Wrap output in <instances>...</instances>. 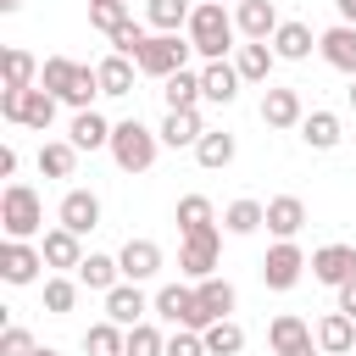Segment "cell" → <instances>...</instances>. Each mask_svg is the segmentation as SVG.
Listing matches in <instances>:
<instances>
[{
  "mask_svg": "<svg viewBox=\"0 0 356 356\" xmlns=\"http://www.w3.org/2000/svg\"><path fill=\"white\" fill-rule=\"evenodd\" d=\"M39 83H44L61 106H72V111H89V100L100 95V72L83 67V61H67V56H50V61L39 67Z\"/></svg>",
  "mask_w": 356,
  "mask_h": 356,
  "instance_id": "cell-1",
  "label": "cell"
},
{
  "mask_svg": "<svg viewBox=\"0 0 356 356\" xmlns=\"http://www.w3.org/2000/svg\"><path fill=\"white\" fill-rule=\"evenodd\" d=\"M234 17H228V6L222 0H206V6H195L189 11V44H195V56L200 61H222L228 50H234Z\"/></svg>",
  "mask_w": 356,
  "mask_h": 356,
  "instance_id": "cell-2",
  "label": "cell"
},
{
  "mask_svg": "<svg viewBox=\"0 0 356 356\" xmlns=\"http://www.w3.org/2000/svg\"><path fill=\"white\" fill-rule=\"evenodd\" d=\"M156 150H161V134H150L139 117H128V122L111 128V161H117L122 172H150Z\"/></svg>",
  "mask_w": 356,
  "mask_h": 356,
  "instance_id": "cell-3",
  "label": "cell"
},
{
  "mask_svg": "<svg viewBox=\"0 0 356 356\" xmlns=\"http://www.w3.org/2000/svg\"><path fill=\"white\" fill-rule=\"evenodd\" d=\"M0 222H6V239H33L44 228V200L28 189V184H6L0 195Z\"/></svg>",
  "mask_w": 356,
  "mask_h": 356,
  "instance_id": "cell-4",
  "label": "cell"
},
{
  "mask_svg": "<svg viewBox=\"0 0 356 356\" xmlns=\"http://www.w3.org/2000/svg\"><path fill=\"white\" fill-rule=\"evenodd\" d=\"M189 56H195V44L189 39H178V33H150V44L139 50V72H150V78H172V72H184L189 67Z\"/></svg>",
  "mask_w": 356,
  "mask_h": 356,
  "instance_id": "cell-5",
  "label": "cell"
},
{
  "mask_svg": "<svg viewBox=\"0 0 356 356\" xmlns=\"http://www.w3.org/2000/svg\"><path fill=\"white\" fill-rule=\"evenodd\" d=\"M156 317H161V323H172V328H195V334H206V328H211L189 284H167V289L156 295Z\"/></svg>",
  "mask_w": 356,
  "mask_h": 356,
  "instance_id": "cell-6",
  "label": "cell"
},
{
  "mask_svg": "<svg viewBox=\"0 0 356 356\" xmlns=\"http://www.w3.org/2000/svg\"><path fill=\"white\" fill-rule=\"evenodd\" d=\"M306 267H312V261L300 256V245H295V239H278V245L261 256V284H267V289H295Z\"/></svg>",
  "mask_w": 356,
  "mask_h": 356,
  "instance_id": "cell-7",
  "label": "cell"
},
{
  "mask_svg": "<svg viewBox=\"0 0 356 356\" xmlns=\"http://www.w3.org/2000/svg\"><path fill=\"white\" fill-rule=\"evenodd\" d=\"M217 250H222V234L211 228V234H195V239H184L178 245V273L184 278H217Z\"/></svg>",
  "mask_w": 356,
  "mask_h": 356,
  "instance_id": "cell-8",
  "label": "cell"
},
{
  "mask_svg": "<svg viewBox=\"0 0 356 356\" xmlns=\"http://www.w3.org/2000/svg\"><path fill=\"white\" fill-rule=\"evenodd\" d=\"M312 339H317V328H312L306 317H295V312H284V317L267 323V345H273V356H312Z\"/></svg>",
  "mask_w": 356,
  "mask_h": 356,
  "instance_id": "cell-9",
  "label": "cell"
},
{
  "mask_svg": "<svg viewBox=\"0 0 356 356\" xmlns=\"http://www.w3.org/2000/svg\"><path fill=\"white\" fill-rule=\"evenodd\" d=\"M56 222L83 239L89 228H100V195H95V189H67L61 206H56Z\"/></svg>",
  "mask_w": 356,
  "mask_h": 356,
  "instance_id": "cell-10",
  "label": "cell"
},
{
  "mask_svg": "<svg viewBox=\"0 0 356 356\" xmlns=\"http://www.w3.org/2000/svg\"><path fill=\"white\" fill-rule=\"evenodd\" d=\"M39 267H44V250L39 245H28V239H6L0 245V278L6 284H33Z\"/></svg>",
  "mask_w": 356,
  "mask_h": 356,
  "instance_id": "cell-11",
  "label": "cell"
},
{
  "mask_svg": "<svg viewBox=\"0 0 356 356\" xmlns=\"http://www.w3.org/2000/svg\"><path fill=\"white\" fill-rule=\"evenodd\" d=\"M278 6L273 0H245V6H234V28L250 39V44H273V33H278Z\"/></svg>",
  "mask_w": 356,
  "mask_h": 356,
  "instance_id": "cell-12",
  "label": "cell"
},
{
  "mask_svg": "<svg viewBox=\"0 0 356 356\" xmlns=\"http://www.w3.org/2000/svg\"><path fill=\"white\" fill-rule=\"evenodd\" d=\"M312 278L328 284V289H345V284L356 278V245H323V250L312 256Z\"/></svg>",
  "mask_w": 356,
  "mask_h": 356,
  "instance_id": "cell-13",
  "label": "cell"
},
{
  "mask_svg": "<svg viewBox=\"0 0 356 356\" xmlns=\"http://www.w3.org/2000/svg\"><path fill=\"white\" fill-rule=\"evenodd\" d=\"M150 306H156V300H145V295H139V284H128V278H122V284L106 295V323H117V328H139Z\"/></svg>",
  "mask_w": 356,
  "mask_h": 356,
  "instance_id": "cell-14",
  "label": "cell"
},
{
  "mask_svg": "<svg viewBox=\"0 0 356 356\" xmlns=\"http://www.w3.org/2000/svg\"><path fill=\"white\" fill-rule=\"evenodd\" d=\"M39 250H44V267H56V273H78L83 267V239L72 228H50L39 239Z\"/></svg>",
  "mask_w": 356,
  "mask_h": 356,
  "instance_id": "cell-15",
  "label": "cell"
},
{
  "mask_svg": "<svg viewBox=\"0 0 356 356\" xmlns=\"http://www.w3.org/2000/svg\"><path fill=\"white\" fill-rule=\"evenodd\" d=\"M261 122H267V128H300V122H306L300 89H267V95H261Z\"/></svg>",
  "mask_w": 356,
  "mask_h": 356,
  "instance_id": "cell-16",
  "label": "cell"
},
{
  "mask_svg": "<svg viewBox=\"0 0 356 356\" xmlns=\"http://www.w3.org/2000/svg\"><path fill=\"white\" fill-rule=\"evenodd\" d=\"M117 261H122V278H128V284H145V278L161 273V245H156V239H128Z\"/></svg>",
  "mask_w": 356,
  "mask_h": 356,
  "instance_id": "cell-17",
  "label": "cell"
},
{
  "mask_svg": "<svg viewBox=\"0 0 356 356\" xmlns=\"http://www.w3.org/2000/svg\"><path fill=\"white\" fill-rule=\"evenodd\" d=\"M317 50H323L328 67H339V72L356 78V28H350V22H334L328 33H317Z\"/></svg>",
  "mask_w": 356,
  "mask_h": 356,
  "instance_id": "cell-18",
  "label": "cell"
},
{
  "mask_svg": "<svg viewBox=\"0 0 356 356\" xmlns=\"http://www.w3.org/2000/svg\"><path fill=\"white\" fill-rule=\"evenodd\" d=\"M239 83H245V78H239L234 61H206V67H200V95L217 100V106H228V100L239 95Z\"/></svg>",
  "mask_w": 356,
  "mask_h": 356,
  "instance_id": "cell-19",
  "label": "cell"
},
{
  "mask_svg": "<svg viewBox=\"0 0 356 356\" xmlns=\"http://www.w3.org/2000/svg\"><path fill=\"white\" fill-rule=\"evenodd\" d=\"M300 228H306V200H300V195H278V200H267V234L295 239Z\"/></svg>",
  "mask_w": 356,
  "mask_h": 356,
  "instance_id": "cell-20",
  "label": "cell"
},
{
  "mask_svg": "<svg viewBox=\"0 0 356 356\" xmlns=\"http://www.w3.org/2000/svg\"><path fill=\"white\" fill-rule=\"evenodd\" d=\"M317 350H323V356H345V350H356V317L328 312V317L317 323Z\"/></svg>",
  "mask_w": 356,
  "mask_h": 356,
  "instance_id": "cell-21",
  "label": "cell"
},
{
  "mask_svg": "<svg viewBox=\"0 0 356 356\" xmlns=\"http://www.w3.org/2000/svg\"><path fill=\"white\" fill-rule=\"evenodd\" d=\"M78 284H83V289H100V295H111V289L122 284V261H117V256H100V250H89V256H83V267H78Z\"/></svg>",
  "mask_w": 356,
  "mask_h": 356,
  "instance_id": "cell-22",
  "label": "cell"
},
{
  "mask_svg": "<svg viewBox=\"0 0 356 356\" xmlns=\"http://www.w3.org/2000/svg\"><path fill=\"white\" fill-rule=\"evenodd\" d=\"M195 300H200L206 323H222V317L234 312V300H239V295H234V284H228V278H200V284H195Z\"/></svg>",
  "mask_w": 356,
  "mask_h": 356,
  "instance_id": "cell-23",
  "label": "cell"
},
{
  "mask_svg": "<svg viewBox=\"0 0 356 356\" xmlns=\"http://www.w3.org/2000/svg\"><path fill=\"white\" fill-rule=\"evenodd\" d=\"M312 44H317V39H312L306 22H278V33H273V56H278V61H306Z\"/></svg>",
  "mask_w": 356,
  "mask_h": 356,
  "instance_id": "cell-24",
  "label": "cell"
},
{
  "mask_svg": "<svg viewBox=\"0 0 356 356\" xmlns=\"http://www.w3.org/2000/svg\"><path fill=\"white\" fill-rule=\"evenodd\" d=\"M161 100H167V111H195V106L206 100V95H200V72H189V67L172 72V78L161 83Z\"/></svg>",
  "mask_w": 356,
  "mask_h": 356,
  "instance_id": "cell-25",
  "label": "cell"
},
{
  "mask_svg": "<svg viewBox=\"0 0 356 356\" xmlns=\"http://www.w3.org/2000/svg\"><path fill=\"white\" fill-rule=\"evenodd\" d=\"M200 134H206V122H200V111H167V122H161V145H172V150H195L200 145Z\"/></svg>",
  "mask_w": 356,
  "mask_h": 356,
  "instance_id": "cell-26",
  "label": "cell"
},
{
  "mask_svg": "<svg viewBox=\"0 0 356 356\" xmlns=\"http://www.w3.org/2000/svg\"><path fill=\"white\" fill-rule=\"evenodd\" d=\"M134 67L139 61H128V56H106L95 72H100V95H111V100H122V95H134Z\"/></svg>",
  "mask_w": 356,
  "mask_h": 356,
  "instance_id": "cell-27",
  "label": "cell"
},
{
  "mask_svg": "<svg viewBox=\"0 0 356 356\" xmlns=\"http://www.w3.org/2000/svg\"><path fill=\"white\" fill-rule=\"evenodd\" d=\"M111 128H117V122H106L100 111H78L67 134H72V145H78V150H100V145H111Z\"/></svg>",
  "mask_w": 356,
  "mask_h": 356,
  "instance_id": "cell-28",
  "label": "cell"
},
{
  "mask_svg": "<svg viewBox=\"0 0 356 356\" xmlns=\"http://www.w3.org/2000/svg\"><path fill=\"white\" fill-rule=\"evenodd\" d=\"M300 139H306L312 150H334V145L345 139V128H339V117H334V111H306V122H300Z\"/></svg>",
  "mask_w": 356,
  "mask_h": 356,
  "instance_id": "cell-29",
  "label": "cell"
},
{
  "mask_svg": "<svg viewBox=\"0 0 356 356\" xmlns=\"http://www.w3.org/2000/svg\"><path fill=\"white\" fill-rule=\"evenodd\" d=\"M178 228H184V239H195V234H211V228H217V211H211V200H206V195H184V200H178Z\"/></svg>",
  "mask_w": 356,
  "mask_h": 356,
  "instance_id": "cell-30",
  "label": "cell"
},
{
  "mask_svg": "<svg viewBox=\"0 0 356 356\" xmlns=\"http://www.w3.org/2000/svg\"><path fill=\"white\" fill-rule=\"evenodd\" d=\"M72 167H78V145H72V139L39 145V172H44V178H72Z\"/></svg>",
  "mask_w": 356,
  "mask_h": 356,
  "instance_id": "cell-31",
  "label": "cell"
},
{
  "mask_svg": "<svg viewBox=\"0 0 356 356\" xmlns=\"http://www.w3.org/2000/svg\"><path fill=\"white\" fill-rule=\"evenodd\" d=\"M50 122H56V95H50L44 83H39V89H28V95H22V128L44 134Z\"/></svg>",
  "mask_w": 356,
  "mask_h": 356,
  "instance_id": "cell-32",
  "label": "cell"
},
{
  "mask_svg": "<svg viewBox=\"0 0 356 356\" xmlns=\"http://www.w3.org/2000/svg\"><path fill=\"white\" fill-rule=\"evenodd\" d=\"M195 161H200V167H211V172H217V167H228V161H234V134L206 128V134H200V145H195Z\"/></svg>",
  "mask_w": 356,
  "mask_h": 356,
  "instance_id": "cell-33",
  "label": "cell"
},
{
  "mask_svg": "<svg viewBox=\"0 0 356 356\" xmlns=\"http://www.w3.org/2000/svg\"><path fill=\"white\" fill-rule=\"evenodd\" d=\"M83 350H89V356H128V328H117V323H95V328L83 334Z\"/></svg>",
  "mask_w": 356,
  "mask_h": 356,
  "instance_id": "cell-34",
  "label": "cell"
},
{
  "mask_svg": "<svg viewBox=\"0 0 356 356\" xmlns=\"http://www.w3.org/2000/svg\"><path fill=\"white\" fill-rule=\"evenodd\" d=\"M273 50L267 44H239V56H234V67H239V78L245 83H267V72H273Z\"/></svg>",
  "mask_w": 356,
  "mask_h": 356,
  "instance_id": "cell-35",
  "label": "cell"
},
{
  "mask_svg": "<svg viewBox=\"0 0 356 356\" xmlns=\"http://www.w3.org/2000/svg\"><path fill=\"white\" fill-rule=\"evenodd\" d=\"M200 339H206V350H211V356H239V350H245V328H239L234 317L211 323V328H206Z\"/></svg>",
  "mask_w": 356,
  "mask_h": 356,
  "instance_id": "cell-36",
  "label": "cell"
},
{
  "mask_svg": "<svg viewBox=\"0 0 356 356\" xmlns=\"http://www.w3.org/2000/svg\"><path fill=\"white\" fill-rule=\"evenodd\" d=\"M6 89H39V61L28 50H6Z\"/></svg>",
  "mask_w": 356,
  "mask_h": 356,
  "instance_id": "cell-37",
  "label": "cell"
},
{
  "mask_svg": "<svg viewBox=\"0 0 356 356\" xmlns=\"http://www.w3.org/2000/svg\"><path fill=\"white\" fill-rule=\"evenodd\" d=\"M261 222H267V206H261V200H234V206L222 211V228H228V234H256Z\"/></svg>",
  "mask_w": 356,
  "mask_h": 356,
  "instance_id": "cell-38",
  "label": "cell"
},
{
  "mask_svg": "<svg viewBox=\"0 0 356 356\" xmlns=\"http://www.w3.org/2000/svg\"><path fill=\"white\" fill-rule=\"evenodd\" d=\"M72 306H78V284H72L67 273L44 278V312H50V317H67Z\"/></svg>",
  "mask_w": 356,
  "mask_h": 356,
  "instance_id": "cell-39",
  "label": "cell"
},
{
  "mask_svg": "<svg viewBox=\"0 0 356 356\" xmlns=\"http://www.w3.org/2000/svg\"><path fill=\"white\" fill-rule=\"evenodd\" d=\"M145 17H150V28H156V33H178V22L189 28V6H184V0H150V6H145Z\"/></svg>",
  "mask_w": 356,
  "mask_h": 356,
  "instance_id": "cell-40",
  "label": "cell"
},
{
  "mask_svg": "<svg viewBox=\"0 0 356 356\" xmlns=\"http://www.w3.org/2000/svg\"><path fill=\"white\" fill-rule=\"evenodd\" d=\"M128 356H167V339H161V328H156V323H139V328H128Z\"/></svg>",
  "mask_w": 356,
  "mask_h": 356,
  "instance_id": "cell-41",
  "label": "cell"
},
{
  "mask_svg": "<svg viewBox=\"0 0 356 356\" xmlns=\"http://www.w3.org/2000/svg\"><path fill=\"white\" fill-rule=\"evenodd\" d=\"M150 44V33L139 28V22H122L117 33H111V56H128V61H139V50Z\"/></svg>",
  "mask_w": 356,
  "mask_h": 356,
  "instance_id": "cell-42",
  "label": "cell"
},
{
  "mask_svg": "<svg viewBox=\"0 0 356 356\" xmlns=\"http://www.w3.org/2000/svg\"><path fill=\"white\" fill-rule=\"evenodd\" d=\"M89 22L111 39V33H117L122 22H134V17H128V0H111V6H89Z\"/></svg>",
  "mask_w": 356,
  "mask_h": 356,
  "instance_id": "cell-43",
  "label": "cell"
},
{
  "mask_svg": "<svg viewBox=\"0 0 356 356\" xmlns=\"http://www.w3.org/2000/svg\"><path fill=\"white\" fill-rule=\"evenodd\" d=\"M0 356H39V345H33V334H28V328H17V323H11V328L0 334Z\"/></svg>",
  "mask_w": 356,
  "mask_h": 356,
  "instance_id": "cell-44",
  "label": "cell"
},
{
  "mask_svg": "<svg viewBox=\"0 0 356 356\" xmlns=\"http://www.w3.org/2000/svg\"><path fill=\"white\" fill-rule=\"evenodd\" d=\"M167 356H211V350H206V339H200L195 328H178V334L167 339Z\"/></svg>",
  "mask_w": 356,
  "mask_h": 356,
  "instance_id": "cell-45",
  "label": "cell"
},
{
  "mask_svg": "<svg viewBox=\"0 0 356 356\" xmlns=\"http://www.w3.org/2000/svg\"><path fill=\"white\" fill-rule=\"evenodd\" d=\"M22 95L28 89H0V117L6 122H22Z\"/></svg>",
  "mask_w": 356,
  "mask_h": 356,
  "instance_id": "cell-46",
  "label": "cell"
},
{
  "mask_svg": "<svg viewBox=\"0 0 356 356\" xmlns=\"http://www.w3.org/2000/svg\"><path fill=\"white\" fill-rule=\"evenodd\" d=\"M334 312H345V317H356V278H350V284L339 289V306H334Z\"/></svg>",
  "mask_w": 356,
  "mask_h": 356,
  "instance_id": "cell-47",
  "label": "cell"
},
{
  "mask_svg": "<svg viewBox=\"0 0 356 356\" xmlns=\"http://www.w3.org/2000/svg\"><path fill=\"white\" fill-rule=\"evenodd\" d=\"M11 172H17V150H11V145H0V178H11Z\"/></svg>",
  "mask_w": 356,
  "mask_h": 356,
  "instance_id": "cell-48",
  "label": "cell"
},
{
  "mask_svg": "<svg viewBox=\"0 0 356 356\" xmlns=\"http://www.w3.org/2000/svg\"><path fill=\"white\" fill-rule=\"evenodd\" d=\"M334 11H339V22H350V28H356V0H334Z\"/></svg>",
  "mask_w": 356,
  "mask_h": 356,
  "instance_id": "cell-49",
  "label": "cell"
},
{
  "mask_svg": "<svg viewBox=\"0 0 356 356\" xmlns=\"http://www.w3.org/2000/svg\"><path fill=\"white\" fill-rule=\"evenodd\" d=\"M17 6H22V0H0V11H17Z\"/></svg>",
  "mask_w": 356,
  "mask_h": 356,
  "instance_id": "cell-50",
  "label": "cell"
},
{
  "mask_svg": "<svg viewBox=\"0 0 356 356\" xmlns=\"http://www.w3.org/2000/svg\"><path fill=\"white\" fill-rule=\"evenodd\" d=\"M39 356H61V350H50V345H39Z\"/></svg>",
  "mask_w": 356,
  "mask_h": 356,
  "instance_id": "cell-51",
  "label": "cell"
},
{
  "mask_svg": "<svg viewBox=\"0 0 356 356\" xmlns=\"http://www.w3.org/2000/svg\"><path fill=\"white\" fill-rule=\"evenodd\" d=\"M345 95H350V106H356V78H350V89H345Z\"/></svg>",
  "mask_w": 356,
  "mask_h": 356,
  "instance_id": "cell-52",
  "label": "cell"
},
{
  "mask_svg": "<svg viewBox=\"0 0 356 356\" xmlns=\"http://www.w3.org/2000/svg\"><path fill=\"white\" fill-rule=\"evenodd\" d=\"M89 6H111V0H89Z\"/></svg>",
  "mask_w": 356,
  "mask_h": 356,
  "instance_id": "cell-53",
  "label": "cell"
},
{
  "mask_svg": "<svg viewBox=\"0 0 356 356\" xmlns=\"http://www.w3.org/2000/svg\"><path fill=\"white\" fill-rule=\"evenodd\" d=\"M222 6H228V0H222ZM234 6H245V0H234Z\"/></svg>",
  "mask_w": 356,
  "mask_h": 356,
  "instance_id": "cell-54",
  "label": "cell"
}]
</instances>
